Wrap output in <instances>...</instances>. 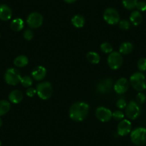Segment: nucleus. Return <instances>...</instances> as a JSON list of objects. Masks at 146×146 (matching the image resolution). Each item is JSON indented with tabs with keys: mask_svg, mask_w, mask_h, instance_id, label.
Wrapping results in <instances>:
<instances>
[{
	"mask_svg": "<svg viewBox=\"0 0 146 146\" xmlns=\"http://www.w3.org/2000/svg\"><path fill=\"white\" fill-rule=\"evenodd\" d=\"M89 109V105L85 102H75L70 108V118L76 122L82 121L88 116Z\"/></svg>",
	"mask_w": 146,
	"mask_h": 146,
	"instance_id": "1",
	"label": "nucleus"
},
{
	"mask_svg": "<svg viewBox=\"0 0 146 146\" xmlns=\"http://www.w3.org/2000/svg\"><path fill=\"white\" fill-rule=\"evenodd\" d=\"M130 82L132 87L138 92H142L146 89L145 76L140 72L133 74L130 78Z\"/></svg>",
	"mask_w": 146,
	"mask_h": 146,
	"instance_id": "2",
	"label": "nucleus"
},
{
	"mask_svg": "<svg viewBox=\"0 0 146 146\" xmlns=\"http://www.w3.org/2000/svg\"><path fill=\"white\" fill-rule=\"evenodd\" d=\"M131 141L138 146L146 143V129L145 127H137L133 130L130 134Z\"/></svg>",
	"mask_w": 146,
	"mask_h": 146,
	"instance_id": "3",
	"label": "nucleus"
},
{
	"mask_svg": "<svg viewBox=\"0 0 146 146\" xmlns=\"http://www.w3.org/2000/svg\"><path fill=\"white\" fill-rule=\"evenodd\" d=\"M36 93L42 100H48L52 95V87L50 82H41L36 86Z\"/></svg>",
	"mask_w": 146,
	"mask_h": 146,
	"instance_id": "4",
	"label": "nucleus"
},
{
	"mask_svg": "<svg viewBox=\"0 0 146 146\" xmlns=\"http://www.w3.org/2000/svg\"><path fill=\"white\" fill-rule=\"evenodd\" d=\"M125 113L129 119L135 120L140 116L141 113V108L137 102L132 100L126 106Z\"/></svg>",
	"mask_w": 146,
	"mask_h": 146,
	"instance_id": "5",
	"label": "nucleus"
},
{
	"mask_svg": "<svg viewBox=\"0 0 146 146\" xmlns=\"http://www.w3.org/2000/svg\"><path fill=\"white\" fill-rule=\"evenodd\" d=\"M123 58L118 52H113L110 54L108 58V64L112 70H117L122 66Z\"/></svg>",
	"mask_w": 146,
	"mask_h": 146,
	"instance_id": "6",
	"label": "nucleus"
},
{
	"mask_svg": "<svg viewBox=\"0 0 146 146\" xmlns=\"http://www.w3.org/2000/svg\"><path fill=\"white\" fill-rule=\"evenodd\" d=\"M21 78L20 74L17 70L14 68H9L5 72V80L8 85H16L20 82Z\"/></svg>",
	"mask_w": 146,
	"mask_h": 146,
	"instance_id": "7",
	"label": "nucleus"
},
{
	"mask_svg": "<svg viewBox=\"0 0 146 146\" xmlns=\"http://www.w3.org/2000/svg\"><path fill=\"white\" fill-rule=\"evenodd\" d=\"M104 19L109 25H115L120 22V15L117 11L113 8H108L105 9L103 15Z\"/></svg>",
	"mask_w": 146,
	"mask_h": 146,
	"instance_id": "8",
	"label": "nucleus"
},
{
	"mask_svg": "<svg viewBox=\"0 0 146 146\" xmlns=\"http://www.w3.org/2000/svg\"><path fill=\"white\" fill-rule=\"evenodd\" d=\"M27 22L29 27L32 29H36L41 27V25H42L43 17L42 16L41 14L38 12H33L28 16Z\"/></svg>",
	"mask_w": 146,
	"mask_h": 146,
	"instance_id": "9",
	"label": "nucleus"
},
{
	"mask_svg": "<svg viewBox=\"0 0 146 146\" xmlns=\"http://www.w3.org/2000/svg\"><path fill=\"white\" fill-rule=\"evenodd\" d=\"M95 115L100 121L102 123H106L111 120L113 117V113L108 108H104V107H99L97 108Z\"/></svg>",
	"mask_w": 146,
	"mask_h": 146,
	"instance_id": "10",
	"label": "nucleus"
},
{
	"mask_svg": "<svg viewBox=\"0 0 146 146\" xmlns=\"http://www.w3.org/2000/svg\"><path fill=\"white\" fill-rule=\"evenodd\" d=\"M129 88V82L125 78H122L117 80L114 85V90L117 94H124L127 91Z\"/></svg>",
	"mask_w": 146,
	"mask_h": 146,
	"instance_id": "11",
	"label": "nucleus"
},
{
	"mask_svg": "<svg viewBox=\"0 0 146 146\" xmlns=\"http://www.w3.org/2000/svg\"><path fill=\"white\" fill-rule=\"evenodd\" d=\"M131 123L128 120H122L117 125V134L120 136H125L131 131Z\"/></svg>",
	"mask_w": 146,
	"mask_h": 146,
	"instance_id": "12",
	"label": "nucleus"
},
{
	"mask_svg": "<svg viewBox=\"0 0 146 146\" xmlns=\"http://www.w3.org/2000/svg\"><path fill=\"white\" fill-rule=\"evenodd\" d=\"M113 87V81L111 79H105L101 81L97 85V90L99 92L102 94H105L109 92L111 90Z\"/></svg>",
	"mask_w": 146,
	"mask_h": 146,
	"instance_id": "13",
	"label": "nucleus"
},
{
	"mask_svg": "<svg viewBox=\"0 0 146 146\" xmlns=\"http://www.w3.org/2000/svg\"><path fill=\"white\" fill-rule=\"evenodd\" d=\"M47 74V70L43 66H38L35 67L32 72V76L35 80L40 81L44 79Z\"/></svg>",
	"mask_w": 146,
	"mask_h": 146,
	"instance_id": "14",
	"label": "nucleus"
},
{
	"mask_svg": "<svg viewBox=\"0 0 146 146\" xmlns=\"http://www.w3.org/2000/svg\"><path fill=\"white\" fill-rule=\"evenodd\" d=\"M12 15V9L6 5H0V19L2 21H8Z\"/></svg>",
	"mask_w": 146,
	"mask_h": 146,
	"instance_id": "15",
	"label": "nucleus"
},
{
	"mask_svg": "<svg viewBox=\"0 0 146 146\" xmlns=\"http://www.w3.org/2000/svg\"><path fill=\"white\" fill-rule=\"evenodd\" d=\"M22 99H23V94L21 91L17 90L12 91L9 95V100L12 103H19L20 102H22Z\"/></svg>",
	"mask_w": 146,
	"mask_h": 146,
	"instance_id": "16",
	"label": "nucleus"
},
{
	"mask_svg": "<svg viewBox=\"0 0 146 146\" xmlns=\"http://www.w3.org/2000/svg\"><path fill=\"white\" fill-rule=\"evenodd\" d=\"M130 20L134 26H137L141 24L143 21V17L139 11H133L130 15Z\"/></svg>",
	"mask_w": 146,
	"mask_h": 146,
	"instance_id": "17",
	"label": "nucleus"
},
{
	"mask_svg": "<svg viewBox=\"0 0 146 146\" xmlns=\"http://www.w3.org/2000/svg\"><path fill=\"white\" fill-rule=\"evenodd\" d=\"M133 44L131 42H123L119 48V52L123 54H129L133 52Z\"/></svg>",
	"mask_w": 146,
	"mask_h": 146,
	"instance_id": "18",
	"label": "nucleus"
},
{
	"mask_svg": "<svg viewBox=\"0 0 146 146\" xmlns=\"http://www.w3.org/2000/svg\"><path fill=\"white\" fill-rule=\"evenodd\" d=\"M10 27L15 32H19L24 27V22L20 18H17L14 19L10 24Z\"/></svg>",
	"mask_w": 146,
	"mask_h": 146,
	"instance_id": "19",
	"label": "nucleus"
},
{
	"mask_svg": "<svg viewBox=\"0 0 146 146\" xmlns=\"http://www.w3.org/2000/svg\"><path fill=\"white\" fill-rule=\"evenodd\" d=\"M72 23L75 27L77 28H82L85 25V18L82 15H75L72 18Z\"/></svg>",
	"mask_w": 146,
	"mask_h": 146,
	"instance_id": "20",
	"label": "nucleus"
},
{
	"mask_svg": "<svg viewBox=\"0 0 146 146\" xmlns=\"http://www.w3.org/2000/svg\"><path fill=\"white\" fill-rule=\"evenodd\" d=\"M29 60L25 55H19L15 59L14 64L17 67H23L27 65Z\"/></svg>",
	"mask_w": 146,
	"mask_h": 146,
	"instance_id": "21",
	"label": "nucleus"
},
{
	"mask_svg": "<svg viewBox=\"0 0 146 146\" xmlns=\"http://www.w3.org/2000/svg\"><path fill=\"white\" fill-rule=\"evenodd\" d=\"M87 59H88V62L92 64H98L100 61V55L95 52H89L87 54Z\"/></svg>",
	"mask_w": 146,
	"mask_h": 146,
	"instance_id": "22",
	"label": "nucleus"
},
{
	"mask_svg": "<svg viewBox=\"0 0 146 146\" xmlns=\"http://www.w3.org/2000/svg\"><path fill=\"white\" fill-rule=\"evenodd\" d=\"M10 103L7 100H0V116L7 113L10 110Z\"/></svg>",
	"mask_w": 146,
	"mask_h": 146,
	"instance_id": "23",
	"label": "nucleus"
},
{
	"mask_svg": "<svg viewBox=\"0 0 146 146\" xmlns=\"http://www.w3.org/2000/svg\"><path fill=\"white\" fill-rule=\"evenodd\" d=\"M123 5L125 9H133L136 7L137 0H123Z\"/></svg>",
	"mask_w": 146,
	"mask_h": 146,
	"instance_id": "24",
	"label": "nucleus"
},
{
	"mask_svg": "<svg viewBox=\"0 0 146 146\" xmlns=\"http://www.w3.org/2000/svg\"><path fill=\"white\" fill-rule=\"evenodd\" d=\"M21 84L22 85V86L25 87V88H30L32 85V79L29 76H24L21 78L20 80Z\"/></svg>",
	"mask_w": 146,
	"mask_h": 146,
	"instance_id": "25",
	"label": "nucleus"
},
{
	"mask_svg": "<svg viewBox=\"0 0 146 146\" xmlns=\"http://www.w3.org/2000/svg\"><path fill=\"white\" fill-rule=\"evenodd\" d=\"M100 49L103 52L105 53H111L113 52V46L108 42H104L102 44H101L100 45Z\"/></svg>",
	"mask_w": 146,
	"mask_h": 146,
	"instance_id": "26",
	"label": "nucleus"
},
{
	"mask_svg": "<svg viewBox=\"0 0 146 146\" xmlns=\"http://www.w3.org/2000/svg\"><path fill=\"white\" fill-rule=\"evenodd\" d=\"M137 68L140 72H144L146 70V58L142 57L137 61Z\"/></svg>",
	"mask_w": 146,
	"mask_h": 146,
	"instance_id": "27",
	"label": "nucleus"
},
{
	"mask_svg": "<svg viewBox=\"0 0 146 146\" xmlns=\"http://www.w3.org/2000/svg\"><path fill=\"white\" fill-rule=\"evenodd\" d=\"M119 27L123 30H127L130 27V23L127 20H122L119 22Z\"/></svg>",
	"mask_w": 146,
	"mask_h": 146,
	"instance_id": "28",
	"label": "nucleus"
},
{
	"mask_svg": "<svg viewBox=\"0 0 146 146\" xmlns=\"http://www.w3.org/2000/svg\"><path fill=\"white\" fill-rule=\"evenodd\" d=\"M136 100H137V103L139 104H143L146 101V96L144 93L142 92H140L136 96Z\"/></svg>",
	"mask_w": 146,
	"mask_h": 146,
	"instance_id": "29",
	"label": "nucleus"
},
{
	"mask_svg": "<svg viewBox=\"0 0 146 146\" xmlns=\"http://www.w3.org/2000/svg\"><path fill=\"white\" fill-rule=\"evenodd\" d=\"M113 117L116 120H122L124 118V114L123 112L117 110L113 113Z\"/></svg>",
	"mask_w": 146,
	"mask_h": 146,
	"instance_id": "30",
	"label": "nucleus"
},
{
	"mask_svg": "<svg viewBox=\"0 0 146 146\" xmlns=\"http://www.w3.org/2000/svg\"><path fill=\"white\" fill-rule=\"evenodd\" d=\"M33 32H32V31L30 30V29H27L25 32V33H24V37H25V40H28V41L32 40V39H33Z\"/></svg>",
	"mask_w": 146,
	"mask_h": 146,
	"instance_id": "31",
	"label": "nucleus"
},
{
	"mask_svg": "<svg viewBox=\"0 0 146 146\" xmlns=\"http://www.w3.org/2000/svg\"><path fill=\"white\" fill-rule=\"evenodd\" d=\"M117 107L119 108V109H125L127 106V104H126V101L125 100L123 99V98H120V99L117 100Z\"/></svg>",
	"mask_w": 146,
	"mask_h": 146,
	"instance_id": "32",
	"label": "nucleus"
},
{
	"mask_svg": "<svg viewBox=\"0 0 146 146\" xmlns=\"http://www.w3.org/2000/svg\"><path fill=\"white\" fill-rule=\"evenodd\" d=\"M136 8L137 9V10L140 11V12H145V11H146V2H137Z\"/></svg>",
	"mask_w": 146,
	"mask_h": 146,
	"instance_id": "33",
	"label": "nucleus"
},
{
	"mask_svg": "<svg viewBox=\"0 0 146 146\" xmlns=\"http://www.w3.org/2000/svg\"><path fill=\"white\" fill-rule=\"evenodd\" d=\"M36 93V90H35V88H28L27 90L26 91V94L28 97L29 98H32V97L35 96Z\"/></svg>",
	"mask_w": 146,
	"mask_h": 146,
	"instance_id": "34",
	"label": "nucleus"
},
{
	"mask_svg": "<svg viewBox=\"0 0 146 146\" xmlns=\"http://www.w3.org/2000/svg\"><path fill=\"white\" fill-rule=\"evenodd\" d=\"M64 1L65 2H67V3L71 4V3H74V2H75L77 0H64Z\"/></svg>",
	"mask_w": 146,
	"mask_h": 146,
	"instance_id": "35",
	"label": "nucleus"
},
{
	"mask_svg": "<svg viewBox=\"0 0 146 146\" xmlns=\"http://www.w3.org/2000/svg\"><path fill=\"white\" fill-rule=\"evenodd\" d=\"M2 119L0 118V127H2Z\"/></svg>",
	"mask_w": 146,
	"mask_h": 146,
	"instance_id": "36",
	"label": "nucleus"
},
{
	"mask_svg": "<svg viewBox=\"0 0 146 146\" xmlns=\"http://www.w3.org/2000/svg\"><path fill=\"white\" fill-rule=\"evenodd\" d=\"M0 146H2V143H1V142H0Z\"/></svg>",
	"mask_w": 146,
	"mask_h": 146,
	"instance_id": "37",
	"label": "nucleus"
},
{
	"mask_svg": "<svg viewBox=\"0 0 146 146\" xmlns=\"http://www.w3.org/2000/svg\"><path fill=\"white\" fill-rule=\"evenodd\" d=\"M0 37H1V34H0Z\"/></svg>",
	"mask_w": 146,
	"mask_h": 146,
	"instance_id": "38",
	"label": "nucleus"
}]
</instances>
